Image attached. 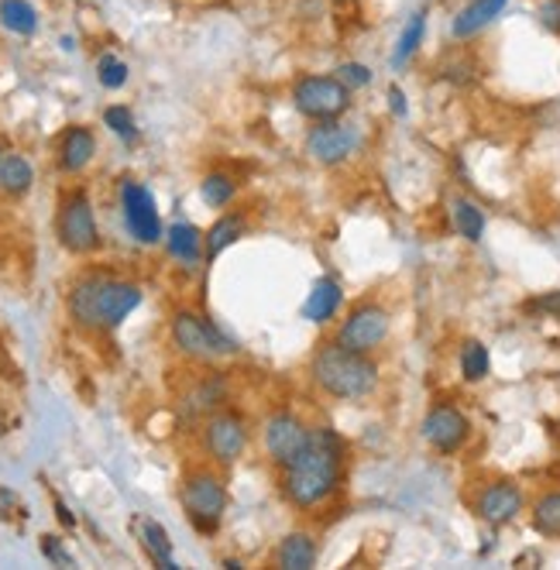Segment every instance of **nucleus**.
Segmentation results:
<instances>
[{
  "label": "nucleus",
  "instance_id": "obj_1",
  "mask_svg": "<svg viewBox=\"0 0 560 570\" xmlns=\"http://www.w3.org/2000/svg\"><path fill=\"white\" fill-rule=\"evenodd\" d=\"M344 464H347L344 436L331 426H313L299 458H293L283 468L286 502L299 512H313L320 505H327L344 481Z\"/></svg>",
  "mask_w": 560,
  "mask_h": 570
},
{
  "label": "nucleus",
  "instance_id": "obj_2",
  "mask_svg": "<svg viewBox=\"0 0 560 570\" xmlns=\"http://www.w3.org/2000/svg\"><path fill=\"white\" fill-rule=\"evenodd\" d=\"M141 306V289L135 282L110 278V275H87L72 285L69 293V316L76 327L104 334L117 331L121 323Z\"/></svg>",
  "mask_w": 560,
  "mask_h": 570
},
{
  "label": "nucleus",
  "instance_id": "obj_3",
  "mask_svg": "<svg viewBox=\"0 0 560 570\" xmlns=\"http://www.w3.org/2000/svg\"><path fill=\"white\" fill-rule=\"evenodd\" d=\"M310 379L327 399L362 402L379 389V364L372 354H357L337 341L320 344L310 357Z\"/></svg>",
  "mask_w": 560,
  "mask_h": 570
},
{
  "label": "nucleus",
  "instance_id": "obj_4",
  "mask_svg": "<svg viewBox=\"0 0 560 570\" xmlns=\"http://www.w3.org/2000/svg\"><path fill=\"white\" fill-rule=\"evenodd\" d=\"M179 499H183L186 519L199 529V533H217L224 522V512H227V488H224L220 474H214V471L186 474Z\"/></svg>",
  "mask_w": 560,
  "mask_h": 570
},
{
  "label": "nucleus",
  "instance_id": "obj_5",
  "mask_svg": "<svg viewBox=\"0 0 560 570\" xmlns=\"http://www.w3.org/2000/svg\"><path fill=\"white\" fill-rule=\"evenodd\" d=\"M56 237L69 255H94L100 248L97 214L83 189H72L62 196L59 214H56Z\"/></svg>",
  "mask_w": 560,
  "mask_h": 570
},
{
  "label": "nucleus",
  "instance_id": "obj_6",
  "mask_svg": "<svg viewBox=\"0 0 560 570\" xmlns=\"http://www.w3.org/2000/svg\"><path fill=\"white\" fill-rule=\"evenodd\" d=\"M293 107L306 120H337L351 107V90L337 76H299L293 83Z\"/></svg>",
  "mask_w": 560,
  "mask_h": 570
},
{
  "label": "nucleus",
  "instance_id": "obj_7",
  "mask_svg": "<svg viewBox=\"0 0 560 570\" xmlns=\"http://www.w3.org/2000/svg\"><path fill=\"white\" fill-rule=\"evenodd\" d=\"M389 331H392V320L382 303H357L341 320V327L334 331V341L357 354H375L389 341Z\"/></svg>",
  "mask_w": 560,
  "mask_h": 570
},
{
  "label": "nucleus",
  "instance_id": "obj_8",
  "mask_svg": "<svg viewBox=\"0 0 560 570\" xmlns=\"http://www.w3.org/2000/svg\"><path fill=\"white\" fill-rule=\"evenodd\" d=\"M248 440H252L248 420L237 410H217L204 423V446H207L210 461L220 468H230L242 461L248 451Z\"/></svg>",
  "mask_w": 560,
  "mask_h": 570
},
{
  "label": "nucleus",
  "instance_id": "obj_9",
  "mask_svg": "<svg viewBox=\"0 0 560 570\" xmlns=\"http://www.w3.org/2000/svg\"><path fill=\"white\" fill-rule=\"evenodd\" d=\"M357 145H362V135H357L354 125H344V120H316V125L306 131L303 138V151L310 155V161H316V166H341V161H347Z\"/></svg>",
  "mask_w": 560,
  "mask_h": 570
},
{
  "label": "nucleus",
  "instance_id": "obj_10",
  "mask_svg": "<svg viewBox=\"0 0 560 570\" xmlns=\"http://www.w3.org/2000/svg\"><path fill=\"white\" fill-rule=\"evenodd\" d=\"M420 433H423L430 451L451 458L471 440V420L458 410L454 402H436L426 410V416L420 423Z\"/></svg>",
  "mask_w": 560,
  "mask_h": 570
},
{
  "label": "nucleus",
  "instance_id": "obj_11",
  "mask_svg": "<svg viewBox=\"0 0 560 570\" xmlns=\"http://www.w3.org/2000/svg\"><path fill=\"white\" fill-rule=\"evenodd\" d=\"M471 509H474V515L482 519L485 525L502 529V525L515 522L519 512L527 509V495H523V488H519L515 481L495 478V481L478 488V495L471 499Z\"/></svg>",
  "mask_w": 560,
  "mask_h": 570
},
{
  "label": "nucleus",
  "instance_id": "obj_12",
  "mask_svg": "<svg viewBox=\"0 0 560 570\" xmlns=\"http://www.w3.org/2000/svg\"><path fill=\"white\" fill-rule=\"evenodd\" d=\"M310 430L306 420L293 410H278L265 420V454L268 461L283 471L293 458H299V451L310 440Z\"/></svg>",
  "mask_w": 560,
  "mask_h": 570
},
{
  "label": "nucleus",
  "instance_id": "obj_13",
  "mask_svg": "<svg viewBox=\"0 0 560 570\" xmlns=\"http://www.w3.org/2000/svg\"><path fill=\"white\" fill-rule=\"evenodd\" d=\"M121 214L125 224L131 230V237L138 244H158L166 240L163 220H158V207H155V196L141 186V183H121Z\"/></svg>",
  "mask_w": 560,
  "mask_h": 570
},
{
  "label": "nucleus",
  "instance_id": "obj_14",
  "mask_svg": "<svg viewBox=\"0 0 560 570\" xmlns=\"http://www.w3.org/2000/svg\"><path fill=\"white\" fill-rule=\"evenodd\" d=\"M169 334H173L176 351L183 357H189V361H214L217 357V347H214L210 327H207V316H196V313L183 309V313L173 316Z\"/></svg>",
  "mask_w": 560,
  "mask_h": 570
},
{
  "label": "nucleus",
  "instance_id": "obj_15",
  "mask_svg": "<svg viewBox=\"0 0 560 570\" xmlns=\"http://www.w3.org/2000/svg\"><path fill=\"white\" fill-rule=\"evenodd\" d=\"M505 4L509 0H468L451 21V35L458 38V42H468V38L482 35L489 24H495V18H502Z\"/></svg>",
  "mask_w": 560,
  "mask_h": 570
},
{
  "label": "nucleus",
  "instance_id": "obj_16",
  "mask_svg": "<svg viewBox=\"0 0 560 570\" xmlns=\"http://www.w3.org/2000/svg\"><path fill=\"white\" fill-rule=\"evenodd\" d=\"M94 155H97V138L90 128L72 125L62 131V138H59V169L62 173H69V176L83 173L94 161Z\"/></svg>",
  "mask_w": 560,
  "mask_h": 570
},
{
  "label": "nucleus",
  "instance_id": "obj_17",
  "mask_svg": "<svg viewBox=\"0 0 560 570\" xmlns=\"http://www.w3.org/2000/svg\"><path fill=\"white\" fill-rule=\"evenodd\" d=\"M344 306V289H341V282L324 275V278H316L313 282V289L303 303V320L316 323V327H324V323H331L337 316V309Z\"/></svg>",
  "mask_w": 560,
  "mask_h": 570
},
{
  "label": "nucleus",
  "instance_id": "obj_18",
  "mask_svg": "<svg viewBox=\"0 0 560 570\" xmlns=\"http://www.w3.org/2000/svg\"><path fill=\"white\" fill-rule=\"evenodd\" d=\"M316 560H320V547L310 533H303V529L286 533L272 553V563L278 570H310V567H316Z\"/></svg>",
  "mask_w": 560,
  "mask_h": 570
},
{
  "label": "nucleus",
  "instance_id": "obj_19",
  "mask_svg": "<svg viewBox=\"0 0 560 570\" xmlns=\"http://www.w3.org/2000/svg\"><path fill=\"white\" fill-rule=\"evenodd\" d=\"M245 230H248V220L242 217V214H224L207 234H204V255H207V262H214V258H220L230 244H237L245 237Z\"/></svg>",
  "mask_w": 560,
  "mask_h": 570
},
{
  "label": "nucleus",
  "instance_id": "obj_20",
  "mask_svg": "<svg viewBox=\"0 0 560 570\" xmlns=\"http://www.w3.org/2000/svg\"><path fill=\"white\" fill-rule=\"evenodd\" d=\"M138 533H141V547L148 553V560L155 567H163V570H176V557H173V540L166 533V525L163 522H155V519H141L138 525Z\"/></svg>",
  "mask_w": 560,
  "mask_h": 570
},
{
  "label": "nucleus",
  "instance_id": "obj_21",
  "mask_svg": "<svg viewBox=\"0 0 560 570\" xmlns=\"http://www.w3.org/2000/svg\"><path fill=\"white\" fill-rule=\"evenodd\" d=\"M530 525L547 540H560V488L540 492L530 505Z\"/></svg>",
  "mask_w": 560,
  "mask_h": 570
},
{
  "label": "nucleus",
  "instance_id": "obj_22",
  "mask_svg": "<svg viewBox=\"0 0 560 570\" xmlns=\"http://www.w3.org/2000/svg\"><path fill=\"white\" fill-rule=\"evenodd\" d=\"M35 183V169L31 161L18 151H8L4 155V166H0V193L11 196V199H21Z\"/></svg>",
  "mask_w": 560,
  "mask_h": 570
},
{
  "label": "nucleus",
  "instance_id": "obj_23",
  "mask_svg": "<svg viewBox=\"0 0 560 570\" xmlns=\"http://www.w3.org/2000/svg\"><path fill=\"white\" fill-rule=\"evenodd\" d=\"M451 224L471 244H478V240L485 237V210L478 207V203H471L468 196H454L451 199Z\"/></svg>",
  "mask_w": 560,
  "mask_h": 570
},
{
  "label": "nucleus",
  "instance_id": "obj_24",
  "mask_svg": "<svg viewBox=\"0 0 560 570\" xmlns=\"http://www.w3.org/2000/svg\"><path fill=\"white\" fill-rule=\"evenodd\" d=\"M423 35H426V11H416V14L406 21V28L399 31V38H395V49H392V59H389L395 72H399V69H406L410 59L420 52Z\"/></svg>",
  "mask_w": 560,
  "mask_h": 570
},
{
  "label": "nucleus",
  "instance_id": "obj_25",
  "mask_svg": "<svg viewBox=\"0 0 560 570\" xmlns=\"http://www.w3.org/2000/svg\"><path fill=\"white\" fill-rule=\"evenodd\" d=\"M224 402H227V382H224V375H210V379H204L189 392L186 410L193 416H210V413L220 410Z\"/></svg>",
  "mask_w": 560,
  "mask_h": 570
},
{
  "label": "nucleus",
  "instance_id": "obj_26",
  "mask_svg": "<svg viewBox=\"0 0 560 570\" xmlns=\"http://www.w3.org/2000/svg\"><path fill=\"white\" fill-rule=\"evenodd\" d=\"M166 248H169L173 258L193 265V262L204 258V234H199L193 224H173L166 230Z\"/></svg>",
  "mask_w": 560,
  "mask_h": 570
},
{
  "label": "nucleus",
  "instance_id": "obj_27",
  "mask_svg": "<svg viewBox=\"0 0 560 570\" xmlns=\"http://www.w3.org/2000/svg\"><path fill=\"white\" fill-rule=\"evenodd\" d=\"M458 364H461V379L464 382H485L489 372H492V354L482 341H464L461 344V354H458Z\"/></svg>",
  "mask_w": 560,
  "mask_h": 570
},
{
  "label": "nucleus",
  "instance_id": "obj_28",
  "mask_svg": "<svg viewBox=\"0 0 560 570\" xmlns=\"http://www.w3.org/2000/svg\"><path fill=\"white\" fill-rule=\"evenodd\" d=\"M0 24H4L11 35H35L38 31V11L28 4V0H0Z\"/></svg>",
  "mask_w": 560,
  "mask_h": 570
},
{
  "label": "nucleus",
  "instance_id": "obj_29",
  "mask_svg": "<svg viewBox=\"0 0 560 570\" xmlns=\"http://www.w3.org/2000/svg\"><path fill=\"white\" fill-rule=\"evenodd\" d=\"M199 196H204L207 207L220 210L237 196V183L227 173H210V176H204V183H199Z\"/></svg>",
  "mask_w": 560,
  "mask_h": 570
},
{
  "label": "nucleus",
  "instance_id": "obj_30",
  "mask_svg": "<svg viewBox=\"0 0 560 570\" xmlns=\"http://www.w3.org/2000/svg\"><path fill=\"white\" fill-rule=\"evenodd\" d=\"M128 62L125 59H117L114 52H104L100 59H97V79H100V87L104 90H121V87H128Z\"/></svg>",
  "mask_w": 560,
  "mask_h": 570
},
{
  "label": "nucleus",
  "instance_id": "obj_31",
  "mask_svg": "<svg viewBox=\"0 0 560 570\" xmlns=\"http://www.w3.org/2000/svg\"><path fill=\"white\" fill-rule=\"evenodd\" d=\"M104 125L121 138V141H138V125H135V114L128 107H107L104 110Z\"/></svg>",
  "mask_w": 560,
  "mask_h": 570
},
{
  "label": "nucleus",
  "instance_id": "obj_32",
  "mask_svg": "<svg viewBox=\"0 0 560 570\" xmlns=\"http://www.w3.org/2000/svg\"><path fill=\"white\" fill-rule=\"evenodd\" d=\"M337 79L354 94V90H365L372 83V69L362 62H344V66H337Z\"/></svg>",
  "mask_w": 560,
  "mask_h": 570
},
{
  "label": "nucleus",
  "instance_id": "obj_33",
  "mask_svg": "<svg viewBox=\"0 0 560 570\" xmlns=\"http://www.w3.org/2000/svg\"><path fill=\"white\" fill-rule=\"evenodd\" d=\"M537 21L543 31L560 35V0H537Z\"/></svg>",
  "mask_w": 560,
  "mask_h": 570
},
{
  "label": "nucleus",
  "instance_id": "obj_34",
  "mask_svg": "<svg viewBox=\"0 0 560 570\" xmlns=\"http://www.w3.org/2000/svg\"><path fill=\"white\" fill-rule=\"evenodd\" d=\"M530 309H540V313H547V316L560 320V289H553V293H543V296H537V299L530 303Z\"/></svg>",
  "mask_w": 560,
  "mask_h": 570
},
{
  "label": "nucleus",
  "instance_id": "obj_35",
  "mask_svg": "<svg viewBox=\"0 0 560 570\" xmlns=\"http://www.w3.org/2000/svg\"><path fill=\"white\" fill-rule=\"evenodd\" d=\"M42 553H46L52 563H62V567H66V563H72V557L59 547V540H56V537H46V540H42Z\"/></svg>",
  "mask_w": 560,
  "mask_h": 570
},
{
  "label": "nucleus",
  "instance_id": "obj_36",
  "mask_svg": "<svg viewBox=\"0 0 560 570\" xmlns=\"http://www.w3.org/2000/svg\"><path fill=\"white\" fill-rule=\"evenodd\" d=\"M389 107H392V114H395V117H406L410 104H406V94L399 90V87H389Z\"/></svg>",
  "mask_w": 560,
  "mask_h": 570
},
{
  "label": "nucleus",
  "instance_id": "obj_37",
  "mask_svg": "<svg viewBox=\"0 0 560 570\" xmlns=\"http://www.w3.org/2000/svg\"><path fill=\"white\" fill-rule=\"evenodd\" d=\"M18 505H21V502L8 492V488H0V519H11Z\"/></svg>",
  "mask_w": 560,
  "mask_h": 570
},
{
  "label": "nucleus",
  "instance_id": "obj_38",
  "mask_svg": "<svg viewBox=\"0 0 560 570\" xmlns=\"http://www.w3.org/2000/svg\"><path fill=\"white\" fill-rule=\"evenodd\" d=\"M56 515H59V522H62V525H76V515H72L59 499H56Z\"/></svg>",
  "mask_w": 560,
  "mask_h": 570
},
{
  "label": "nucleus",
  "instance_id": "obj_39",
  "mask_svg": "<svg viewBox=\"0 0 560 570\" xmlns=\"http://www.w3.org/2000/svg\"><path fill=\"white\" fill-rule=\"evenodd\" d=\"M4 155H8V148H4V141H0V166H4Z\"/></svg>",
  "mask_w": 560,
  "mask_h": 570
},
{
  "label": "nucleus",
  "instance_id": "obj_40",
  "mask_svg": "<svg viewBox=\"0 0 560 570\" xmlns=\"http://www.w3.org/2000/svg\"><path fill=\"white\" fill-rule=\"evenodd\" d=\"M334 4H337V8H347V4H354V0H334Z\"/></svg>",
  "mask_w": 560,
  "mask_h": 570
}]
</instances>
